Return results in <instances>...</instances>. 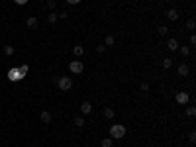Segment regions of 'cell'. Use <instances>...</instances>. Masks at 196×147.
<instances>
[{"instance_id":"19","label":"cell","mask_w":196,"mask_h":147,"mask_svg":"<svg viewBox=\"0 0 196 147\" xmlns=\"http://www.w3.org/2000/svg\"><path fill=\"white\" fill-rule=\"evenodd\" d=\"M194 26H196V22H194V18H190V20H186V28L190 29V32H192L194 29Z\"/></svg>"},{"instance_id":"30","label":"cell","mask_w":196,"mask_h":147,"mask_svg":"<svg viewBox=\"0 0 196 147\" xmlns=\"http://www.w3.org/2000/svg\"><path fill=\"white\" fill-rule=\"evenodd\" d=\"M16 4H20V6H22V4H28V0H14Z\"/></svg>"},{"instance_id":"5","label":"cell","mask_w":196,"mask_h":147,"mask_svg":"<svg viewBox=\"0 0 196 147\" xmlns=\"http://www.w3.org/2000/svg\"><path fill=\"white\" fill-rule=\"evenodd\" d=\"M8 79H10V81H20V79H24V75L20 73L18 69H10L8 71Z\"/></svg>"},{"instance_id":"23","label":"cell","mask_w":196,"mask_h":147,"mask_svg":"<svg viewBox=\"0 0 196 147\" xmlns=\"http://www.w3.org/2000/svg\"><path fill=\"white\" fill-rule=\"evenodd\" d=\"M139 90L141 92H147L149 90V82H141V85H139Z\"/></svg>"},{"instance_id":"25","label":"cell","mask_w":196,"mask_h":147,"mask_svg":"<svg viewBox=\"0 0 196 147\" xmlns=\"http://www.w3.org/2000/svg\"><path fill=\"white\" fill-rule=\"evenodd\" d=\"M18 71L24 75V77H26V75H28V65H22V67H18Z\"/></svg>"},{"instance_id":"20","label":"cell","mask_w":196,"mask_h":147,"mask_svg":"<svg viewBox=\"0 0 196 147\" xmlns=\"http://www.w3.org/2000/svg\"><path fill=\"white\" fill-rule=\"evenodd\" d=\"M75 125H77V128H82V125H85V118H75Z\"/></svg>"},{"instance_id":"12","label":"cell","mask_w":196,"mask_h":147,"mask_svg":"<svg viewBox=\"0 0 196 147\" xmlns=\"http://www.w3.org/2000/svg\"><path fill=\"white\" fill-rule=\"evenodd\" d=\"M26 26L30 28V29H35L37 28V18H28L26 20Z\"/></svg>"},{"instance_id":"4","label":"cell","mask_w":196,"mask_h":147,"mask_svg":"<svg viewBox=\"0 0 196 147\" xmlns=\"http://www.w3.org/2000/svg\"><path fill=\"white\" fill-rule=\"evenodd\" d=\"M174 98H177V102L181 104V106H184V104L190 102V94H188V92H177Z\"/></svg>"},{"instance_id":"1","label":"cell","mask_w":196,"mask_h":147,"mask_svg":"<svg viewBox=\"0 0 196 147\" xmlns=\"http://www.w3.org/2000/svg\"><path fill=\"white\" fill-rule=\"evenodd\" d=\"M126 125H122V124H114L110 128V137L112 139H122V137H126Z\"/></svg>"},{"instance_id":"17","label":"cell","mask_w":196,"mask_h":147,"mask_svg":"<svg viewBox=\"0 0 196 147\" xmlns=\"http://www.w3.org/2000/svg\"><path fill=\"white\" fill-rule=\"evenodd\" d=\"M171 67H173V59H163V69H171Z\"/></svg>"},{"instance_id":"9","label":"cell","mask_w":196,"mask_h":147,"mask_svg":"<svg viewBox=\"0 0 196 147\" xmlns=\"http://www.w3.org/2000/svg\"><path fill=\"white\" fill-rule=\"evenodd\" d=\"M41 122H43V124H49V122H51V112H47V110H43L41 112Z\"/></svg>"},{"instance_id":"28","label":"cell","mask_w":196,"mask_h":147,"mask_svg":"<svg viewBox=\"0 0 196 147\" xmlns=\"http://www.w3.org/2000/svg\"><path fill=\"white\" fill-rule=\"evenodd\" d=\"M57 16H59L61 20H65V18H67V16H69V14H67V12H59V14H57Z\"/></svg>"},{"instance_id":"27","label":"cell","mask_w":196,"mask_h":147,"mask_svg":"<svg viewBox=\"0 0 196 147\" xmlns=\"http://www.w3.org/2000/svg\"><path fill=\"white\" fill-rule=\"evenodd\" d=\"M55 4H57V2H55V0H47V6H49V8H51V10H53V8H55Z\"/></svg>"},{"instance_id":"11","label":"cell","mask_w":196,"mask_h":147,"mask_svg":"<svg viewBox=\"0 0 196 147\" xmlns=\"http://www.w3.org/2000/svg\"><path fill=\"white\" fill-rule=\"evenodd\" d=\"M104 116L108 118V120H112V118L116 116V112H114V108H110V106H106L104 108Z\"/></svg>"},{"instance_id":"6","label":"cell","mask_w":196,"mask_h":147,"mask_svg":"<svg viewBox=\"0 0 196 147\" xmlns=\"http://www.w3.org/2000/svg\"><path fill=\"white\" fill-rule=\"evenodd\" d=\"M167 18H169L171 22H177V20H178V10H174V8H171V10L167 12Z\"/></svg>"},{"instance_id":"8","label":"cell","mask_w":196,"mask_h":147,"mask_svg":"<svg viewBox=\"0 0 196 147\" xmlns=\"http://www.w3.org/2000/svg\"><path fill=\"white\" fill-rule=\"evenodd\" d=\"M73 53H75V57H82V55H85V47H82V45H75Z\"/></svg>"},{"instance_id":"31","label":"cell","mask_w":196,"mask_h":147,"mask_svg":"<svg viewBox=\"0 0 196 147\" xmlns=\"http://www.w3.org/2000/svg\"><path fill=\"white\" fill-rule=\"evenodd\" d=\"M67 2H69V4H78L81 0H67Z\"/></svg>"},{"instance_id":"29","label":"cell","mask_w":196,"mask_h":147,"mask_svg":"<svg viewBox=\"0 0 196 147\" xmlns=\"http://www.w3.org/2000/svg\"><path fill=\"white\" fill-rule=\"evenodd\" d=\"M188 139H190V141H192V143H194V139H196V133H194V132H190V135H188Z\"/></svg>"},{"instance_id":"15","label":"cell","mask_w":196,"mask_h":147,"mask_svg":"<svg viewBox=\"0 0 196 147\" xmlns=\"http://www.w3.org/2000/svg\"><path fill=\"white\" fill-rule=\"evenodd\" d=\"M112 143H114L112 137H104V139L100 141V147H112Z\"/></svg>"},{"instance_id":"16","label":"cell","mask_w":196,"mask_h":147,"mask_svg":"<svg viewBox=\"0 0 196 147\" xmlns=\"http://www.w3.org/2000/svg\"><path fill=\"white\" fill-rule=\"evenodd\" d=\"M57 18H59V16H57V12H49L47 22H49V24H55V22H57Z\"/></svg>"},{"instance_id":"14","label":"cell","mask_w":196,"mask_h":147,"mask_svg":"<svg viewBox=\"0 0 196 147\" xmlns=\"http://www.w3.org/2000/svg\"><path fill=\"white\" fill-rule=\"evenodd\" d=\"M104 45H106V47H112V45H116V37H114V35H106V41H104Z\"/></svg>"},{"instance_id":"26","label":"cell","mask_w":196,"mask_h":147,"mask_svg":"<svg viewBox=\"0 0 196 147\" xmlns=\"http://www.w3.org/2000/svg\"><path fill=\"white\" fill-rule=\"evenodd\" d=\"M104 49H106V45H104V43L96 45V53H104Z\"/></svg>"},{"instance_id":"21","label":"cell","mask_w":196,"mask_h":147,"mask_svg":"<svg viewBox=\"0 0 196 147\" xmlns=\"http://www.w3.org/2000/svg\"><path fill=\"white\" fill-rule=\"evenodd\" d=\"M4 53H6V55H14V47H12V45H6V47H4Z\"/></svg>"},{"instance_id":"3","label":"cell","mask_w":196,"mask_h":147,"mask_svg":"<svg viewBox=\"0 0 196 147\" xmlns=\"http://www.w3.org/2000/svg\"><path fill=\"white\" fill-rule=\"evenodd\" d=\"M57 85H59V90H71V86H73V81H71V77H61L59 81H57Z\"/></svg>"},{"instance_id":"7","label":"cell","mask_w":196,"mask_h":147,"mask_svg":"<svg viewBox=\"0 0 196 147\" xmlns=\"http://www.w3.org/2000/svg\"><path fill=\"white\" fill-rule=\"evenodd\" d=\"M81 112L82 114H90V112H92V104L90 102H82L81 104Z\"/></svg>"},{"instance_id":"2","label":"cell","mask_w":196,"mask_h":147,"mask_svg":"<svg viewBox=\"0 0 196 147\" xmlns=\"http://www.w3.org/2000/svg\"><path fill=\"white\" fill-rule=\"evenodd\" d=\"M69 71H71L73 75H81L82 71H85V65H82V61L75 59V61H71V65H69Z\"/></svg>"},{"instance_id":"18","label":"cell","mask_w":196,"mask_h":147,"mask_svg":"<svg viewBox=\"0 0 196 147\" xmlns=\"http://www.w3.org/2000/svg\"><path fill=\"white\" fill-rule=\"evenodd\" d=\"M178 49H181L182 57H188V55H190V47H186V45H182V47H178Z\"/></svg>"},{"instance_id":"22","label":"cell","mask_w":196,"mask_h":147,"mask_svg":"<svg viewBox=\"0 0 196 147\" xmlns=\"http://www.w3.org/2000/svg\"><path fill=\"white\" fill-rule=\"evenodd\" d=\"M186 116H188V118H194V116H196V108H192V106H190L188 110H186Z\"/></svg>"},{"instance_id":"13","label":"cell","mask_w":196,"mask_h":147,"mask_svg":"<svg viewBox=\"0 0 196 147\" xmlns=\"http://www.w3.org/2000/svg\"><path fill=\"white\" fill-rule=\"evenodd\" d=\"M188 73H190V69L186 65H181V67H178V75H181V77H188Z\"/></svg>"},{"instance_id":"10","label":"cell","mask_w":196,"mask_h":147,"mask_svg":"<svg viewBox=\"0 0 196 147\" xmlns=\"http://www.w3.org/2000/svg\"><path fill=\"white\" fill-rule=\"evenodd\" d=\"M167 45H169V49H171V51H177V49H178V41L174 39V37H171Z\"/></svg>"},{"instance_id":"24","label":"cell","mask_w":196,"mask_h":147,"mask_svg":"<svg viewBox=\"0 0 196 147\" xmlns=\"http://www.w3.org/2000/svg\"><path fill=\"white\" fill-rule=\"evenodd\" d=\"M157 32H159V35H167V32H169V29H167V26H159Z\"/></svg>"}]
</instances>
